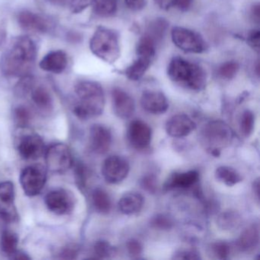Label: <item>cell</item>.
<instances>
[{"instance_id":"1","label":"cell","mask_w":260,"mask_h":260,"mask_svg":"<svg viewBox=\"0 0 260 260\" xmlns=\"http://www.w3.org/2000/svg\"><path fill=\"white\" fill-rule=\"evenodd\" d=\"M36 42L28 36L16 38L10 44L1 59V69L7 77L28 75L37 58Z\"/></svg>"},{"instance_id":"6","label":"cell","mask_w":260,"mask_h":260,"mask_svg":"<svg viewBox=\"0 0 260 260\" xmlns=\"http://www.w3.org/2000/svg\"><path fill=\"white\" fill-rule=\"evenodd\" d=\"M47 169L57 174H63L74 164L72 153L69 147L63 144H55L45 150Z\"/></svg>"},{"instance_id":"50","label":"cell","mask_w":260,"mask_h":260,"mask_svg":"<svg viewBox=\"0 0 260 260\" xmlns=\"http://www.w3.org/2000/svg\"><path fill=\"white\" fill-rule=\"evenodd\" d=\"M253 192L255 194V197H256L257 200H258L259 199V181H258V179H257L254 182Z\"/></svg>"},{"instance_id":"49","label":"cell","mask_w":260,"mask_h":260,"mask_svg":"<svg viewBox=\"0 0 260 260\" xmlns=\"http://www.w3.org/2000/svg\"><path fill=\"white\" fill-rule=\"evenodd\" d=\"M46 1L57 7H64L67 4H69V0H46Z\"/></svg>"},{"instance_id":"16","label":"cell","mask_w":260,"mask_h":260,"mask_svg":"<svg viewBox=\"0 0 260 260\" xmlns=\"http://www.w3.org/2000/svg\"><path fill=\"white\" fill-rule=\"evenodd\" d=\"M114 112L118 118L127 119L133 115L135 103L127 92L120 88H115L112 92Z\"/></svg>"},{"instance_id":"17","label":"cell","mask_w":260,"mask_h":260,"mask_svg":"<svg viewBox=\"0 0 260 260\" xmlns=\"http://www.w3.org/2000/svg\"><path fill=\"white\" fill-rule=\"evenodd\" d=\"M141 104L146 112L153 115L165 113L169 109L167 97L158 91L147 90L143 92Z\"/></svg>"},{"instance_id":"28","label":"cell","mask_w":260,"mask_h":260,"mask_svg":"<svg viewBox=\"0 0 260 260\" xmlns=\"http://www.w3.org/2000/svg\"><path fill=\"white\" fill-rule=\"evenodd\" d=\"M92 5L94 13L101 18L112 17L118 10V0H93Z\"/></svg>"},{"instance_id":"42","label":"cell","mask_w":260,"mask_h":260,"mask_svg":"<svg viewBox=\"0 0 260 260\" xmlns=\"http://www.w3.org/2000/svg\"><path fill=\"white\" fill-rule=\"evenodd\" d=\"M127 252L133 257L138 256L143 252V246L136 239H131L126 243Z\"/></svg>"},{"instance_id":"8","label":"cell","mask_w":260,"mask_h":260,"mask_svg":"<svg viewBox=\"0 0 260 260\" xmlns=\"http://www.w3.org/2000/svg\"><path fill=\"white\" fill-rule=\"evenodd\" d=\"M171 36L174 45L185 52L202 54L207 50V44L203 38L188 28L174 27Z\"/></svg>"},{"instance_id":"48","label":"cell","mask_w":260,"mask_h":260,"mask_svg":"<svg viewBox=\"0 0 260 260\" xmlns=\"http://www.w3.org/2000/svg\"><path fill=\"white\" fill-rule=\"evenodd\" d=\"M10 258H12V259L25 260L30 259V257L28 256V255H27L26 254L24 253V252H19V251H17L16 253L13 254V255L10 257Z\"/></svg>"},{"instance_id":"47","label":"cell","mask_w":260,"mask_h":260,"mask_svg":"<svg viewBox=\"0 0 260 260\" xmlns=\"http://www.w3.org/2000/svg\"><path fill=\"white\" fill-rule=\"evenodd\" d=\"M251 14H252V19L258 23L260 19V8L258 4H255L252 7Z\"/></svg>"},{"instance_id":"12","label":"cell","mask_w":260,"mask_h":260,"mask_svg":"<svg viewBox=\"0 0 260 260\" xmlns=\"http://www.w3.org/2000/svg\"><path fill=\"white\" fill-rule=\"evenodd\" d=\"M130 171L128 162L122 156H111L106 158L102 167V173L105 180L110 184L122 182Z\"/></svg>"},{"instance_id":"14","label":"cell","mask_w":260,"mask_h":260,"mask_svg":"<svg viewBox=\"0 0 260 260\" xmlns=\"http://www.w3.org/2000/svg\"><path fill=\"white\" fill-rule=\"evenodd\" d=\"M112 142L111 131L103 124H95L89 131V144L94 153L99 155L106 154Z\"/></svg>"},{"instance_id":"35","label":"cell","mask_w":260,"mask_h":260,"mask_svg":"<svg viewBox=\"0 0 260 260\" xmlns=\"http://www.w3.org/2000/svg\"><path fill=\"white\" fill-rule=\"evenodd\" d=\"M31 112L28 108L20 106L14 110V118L20 128L26 127L31 120Z\"/></svg>"},{"instance_id":"5","label":"cell","mask_w":260,"mask_h":260,"mask_svg":"<svg viewBox=\"0 0 260 260\" xmlns=\"http://www.w3.org/2000/svg\"><path fill=\"white\" fill-rule=\"evenodd\" d=\"M201 139L211 155L219 156L221 149L231 144L233 132L226 123L217 120L205 125L201 133Z\"/></svg>"},{"instance_id":"41","label":"cell","mask_w":260,"mask_h":260,"mask_svg":"<svg viewBox=\"0 0 260 260\" xmlns=\"http://www.w3.org/2000/svg\"><path fill=\"white\" fill-rule=\"evenodd\" d=\"M141 185L144 190L149 193L156 192L157 185H156V179L153 175L145 176L141 179Z\"/></svg>"},{"instance_id":"7","label":"cell","mask_w":260,"mask_h":260,"mask_svg":"<svg viewBox=\"0 0 260 260\" xmlns=\"http://www.w3.org/2000/svg\"><path fill=\"white\" fill-rule=\"evenodd\" d=\"M21 186L29 197L42 192L47 180V170L41 164H33L25 167L20 174Z\"/></svg>"},{"instance_id":"33","label":"cell","mask_w":260,"mask_h":260,"mask_svg":"<svg viewBox=\"0 0 260 260\" xmlns=\"http://www.w3.org/2000/svg\"><path fill=\"white\" fill-rule=\"evenodd\" d=\"M240 69V65L236 61H228L223 63L219 68L218 74L222 79L232 80L234 78Z\"/></svg>"},{"instance_id":"9","label":"cell","mask_w":260,"mask_h":260,"mask_svg":"<svg viewBox=\"0 0 260 260\" xmlns=\"http://www.w3.org/2000/svg\"><path fill=\"white\" fill-rule=\"evenodd\" d=\"M14 184L10 181L0 183V218L6 223L19 221V215L15 203Z\"/></svg>"},{"instance_id":"25","label":"cell","mask_w":260,"mask_h":260,"mask_svg":"<svg viewBox=\"0 0 260 260\" xmlns=\"http://www.w3.org/2000/svg\"><path fill=\"white\" fill-rule=\"evenodd\" d=\"M33 103L42 111H49L53 107V100L49 91L42 86L33 87L31 91Z\"/></svg>"},{"instance_id":"26","label":"cell","mask_w":260,"mask_h":260,"mask_svg":"<svg viewBox=\"0 0 260 260\" xmlns=\"http://www.w3.org/2000/svg\"><path fill=\"white\" fill-rule=\"evenodd\" d=\"M92 200L97 212L102 214H109L112 208V202L107 191L101 188H95L92 191Z\"/></svg>"},{"instance_id":"10","label":"cell","mask_w":260,"mask_h":260,"mask_svg":"<svg viewBox=\"0 0 260 260\" xmlns=\"http://www.w3.org/2000/svg\"><path fill=\"white\" fill-rule=\"evenodd\" d=\"M18 152L24 159H37L45 154V145L40 135L35 132H25L16 142Z\"/></svg>"},{"instance_id":"27","label":"cell","mask_w":260,"mask_h":260,"mask_svg":"<svg viewBox=\"0 0 260 260\" xmlns=\"http://www.w3.org/2000/svg\"><path fill=\"white\" fill-rule=\"evenodd\" d=\"M241 223V217L235 211H225L219 214L217 224L223 231H233L237 229Z\"/></svg>"},{"instance_id":"2","label":"cell","mask_w":260,"mask_h":260,"mask_svg":"<svg viewBox=\"0 0 260 260\" xmlns=\"http://www.w3.org/2000/svg\"><path fill=\"white\" fill-rule=\"evenodd\" d=\"M74 91L77 100L73 111L77 118L88 120L103 114L106 100L104 91L100 83L83 80L76 85Z\"/></svg>"},{"instance_id":"34","label":"cell","mask_w":260,"mask_h":260,"mask_svg":"<svg viewBox=\"0 0 260 260\" xmlns=\"http://www.w3.org/2000/svg\"><path fill=\"white\" fill-rule=\"evenodd\" d=\"M95 255L100 258H107L115 253V248L106 240H99L94 245Z\"/></svg>"},{"instance_id":"29","label":"cell","mask_w":260,"mask_h":260,"mask_svg":"<svg viewBox=\"0 0 260 260\" xmlns=\"http://www.w3.org/2000/svg\"><path fill=\"white\" fill-rule=\"evenodd\" d=\"M215 177L217 180L230 187L237 185L243 179L237 170H234L232 167H226V166L219 167L216 170Z\"/></svg>"},{"instance_id":"3","label":"cell","mask_w":260,"mask_h":260,"mask_svg":"<svg viewBox=\"0 0 260 260\" xmlns=\"http://www.w3.org/2000/svg\"><path fill=\"white\" fill-rule=\"evenodd\" d=\"M167 74L172 81L189 90L199 92L206 86L207 75L204 68L180 57H174L170 60Z\"/></svg>"},{"instance_id":"32","label":"cell","mask_w":260,"mask_h":260,"mask_svg":"<svg viewBox=\"0 0 260 260\" xmlns=\"http://www.w3.org/2000/svg\"><path fill=\"white\" fill-rule=\"evenodd\" d=\"M255 125V115L250 110H245L240 118V132L243 136L249 138L254 130Z\"/></svg>"},{"instance_id":"4","label":"cell","mask_w":260,"mask_h":260,"mask_svg":"<svg viewBox=\"0 0 260 260\" xmlns=\"http://www.w3.org/2000/svg\"><path fill=\"white\" fill-rule=\"evenodd\" d=\"M89 48L100 60L115 63L121 55L118 33L106 27H99L91 38Z\"/></svg>"},{"instance_id":"23","label":"cell","mask_w":260,"mask_h":260,"mask_svg":"<svg viewBox=\"0 0 260 260\" xmlns=\"http://www.w3.org/2000/svg\"><path fill=\"white\" fill-rule=\"evenodd\" d=\"M168 27V22L165 19L158 18L150 22L144 35L157 45L165 37Z\"/></svg>"},{"instance_id":"30","label":"cell","mask_w":260,"mask_h":260,"mask_svg":"<svg viewBox=\"0 0 260 260\" xmlns=\"http://www.w3.org/2000/svg\"><path fill=\"white\" fill-rule=\"evenodd\" d=\"M19 240V237L16 233L10 231H4L0 238V249L3 253L10 258L18 251Z\"/></svg>"},{"instance_id":"24","label":"cell","mask_w":260,"mask_h":260,"mask_svg":"<svg viewBox=\"0 0 260 260\" xmlns=\"http://www.w3.org/2000/svg\"><path fill=\"white\" fill-rule=\"evenodd\" d=\"M152 60L146 57H138V58L124 71L127 79L132 81H138L142 78L143 76L150 68Z\"/></svg>"},{"instance_id":"31","label":"cell","mask_w":260,"mask_h":260,"mask_svg":"<svg viewBox=\"0 0 260 260\" xmlns=\"http://www.w3.org/2000/svg\"><path fill=\"white\" fill-rule=\"evenodd\" d=\"M156 44L144 35L138 42L137 55L138 57H146L153 60L156 54Z\"/></svg>"},{"instance_id":"18","label":"cell","mask_w":260,"mask_h":260,"mask_svg":"<svg viewBox=\"0 0 260 260\" xmlns=\"http://www.w3.org/2000/svg\"><path fill=\"white\" fill-rule=\"evenodd\" d=\"M17 20L20 28L29 32L44 34L49 28L48 22L42 16L26 10L18 15Z\"/></svg>"},{"instance_id":"38","label":"cell","mask_w":260,"mask_h":260,"mask_svg":"<svg viewBox=\"0 0 260 260\" xmlns=\"http://www.w3.org/2000/svg\"><path fill=\"white\" fill-rule=\"evenodd\" d=\"M34 86V80L29 75L21 77L20 81L16 87V93L19 95H25L31 92Z\"/></svg>"},{"instance_id":"21","label":"cell","mask_w":260,"mask_h":260,"mask_svg":"<svg viewBox=\"0 0 260 260\" xmlns=\"http://www.w3.org/2000/svg\"><path fill=\"white\" fill-rule=\"evenodd\" d=\"M259 242V228L258 224L250 225L240 234L237 241V246L241 252L253 250Z\"/></svg>"},{"instance_id":"20","label":"cell","mask_w":260,"mask_h":260,"mask_svg":"<svg viewBox=\"0 0 260 260\" xmlns=\"http://www.w3.org/2000/svg\"><path fill=\"white\" fill-rule=\"evenodd\" d=\"M199 180V173L196 170H190L184 173H175L172 174L164 184L166 191L188 188L196 185Z\"/></svg>"},{"instance_id":"45","label":"cell","mask_w":260,"mask_h":260,"mask_svg":"<svg viewBox=\"0 0 260 260\" xmlns=\"http://www.w3.org/2000/svg\"><path fill=\"white\" fill-rule=\"evenodd\" d=\"M193 0H175L174 7L181 11H187L191 7Z\"/></svg>"},{"instance_id":"37","label":"cell","mask_w":260,"mask_h":260,"mask_svg":"<svg viewBox=\"0 0 260 260\" xmlns=\"http://www.w3.org/2000/svg\"><path fill=\"white\" fill-rule=\"evenodd\" d=\"M211 250L219 259H226L231 253V248L226 242H216L211 246Z\"/></svg>"},{"instance_id":"15","label":"cell","mask_w":260,"mask_h":260,"mask_svg":"<svg viewBox=\"0 0 260 260\" xmlns=\"http://www.w3.org/2000/svg\"><path fill=\"white\" fill-rule=\"evenodd\" d=\"M196 128V124L185 114H178L170 118L166 124V131L170 137L185 138Z\"/></svg>"},{"instance_id":"43","label":"cell","mask_w":260,"mask_h":260,"mask_svg":"<svg viewBox=\"0 0 260 260\" xmlns=\"http://www.w3.org/2000/svg\"><path fill=\"white\" fill-rule=\"evenodd\" d=\"M124 3L132 11H140L145 7L147 0H124Z\"/></svg>"},{"instance_id":"46","label":"cell","mask_w":260,"mask_h":260,"mask_svg":"<svg viewBox=\"0 0 260 260\" xmlns=\"http://www.w3.org/2000/svg\"><path fill=\"white\" fill-rule=\"evenodd\" d=\"M155 4L164 10H168L174 7L175 0H153Z\"/></svg>"},{"instance_id":"19","label":"cell","mask_w":260,"mask_h":260,"mask_svg":"<svg viewBox=\"0 0 260 260\" xmlns=\"http://www.w3.org/2000/svg\"><path fill=\"white\" fill-rule=\"evenodd\" d=\"M68 55L64 51L57 50L47 54L39 63V68L45 72L60 74L68 68Z\"/></svg>"},{"instance_id":"13","label":"cell","mask_w":260,"mask_h":260,"mask_svg":"<svg viewBox=\"0 0 260 260\" xmlns=\"http://www.w3.org/2000/svg\"><path fill=\"white\" fill-rule=\"evenodd\" d=\"M127 137L134 148L145 150L151 143V127L141 120H135L129 124Z\"/></svg>"},{"instance_id":"36","label":"cell","mask_w":260,"mask_h":260,"mask_svg":"<svg viewBox=\"0 0 260 260\" xmlns=\"http://www.w3.org/2000/svg\"><path fill=\"white\" fill-rule=\"evenodd\" d=\"M150 226L159 231H169L173 226V220L165 214H156L150 220Z\"/></svg>"},{"instance_id":"40","label":"cell","mask_w":260,"mask_h":260,"mask_svg":"<svg viewBox=\"0 0 260 260\" xmlns=\"http://www.w3.org/2000/svg\"><path fill=\"white\" fill-rule=\"evenodd\" d=\"M173 259H185V260H199L201 259L200 255L199 252L190 249H181L174 252L173 256Z\"/></svg>"},{"instance_id":"39","label":"cell","mask_w":260,"mask_h":260,"mask_svg":"<svg viewBox=\"0 0 260 260\" xmlns=\"http://www.w3.org/2000/svg\"><path fill=\"white\" fill-rule=\"evenodd\" d=\"M93 0H69L70 9L73 14H80L92 5Z\"/></svg>"},{"instance_id":"11","label":"cell","mask_w":260,"mask_h":260,"mask_svg":"<svg viewBox=\"0 0 260 260\" xmlns=\"http://www.w3.org/2000/svg\"><path fill=\"white\" fill-rule=\"evenodd\" d=\"M75 202L74 194L64 188L50 191L45 200L48 210L57 215H66L72 212L75 207Z\"/></svg>"},{"instance_id":"22","label":"cell","mask_w":260,"mask_h":260,"mask_svg":"<svg viewBox=\"0 0 260 260\" xmlns=\"http://www.w3.org/2000/svg\"><path fill=\"white\" fill-rule=\"evenodd\" d=\"M144 199L138 192H127L120 199L118 209L125 215H132L141 211L144 206Z\"/></svg>"},{"instance_id":"44","label":"cell","mask_w":260,"mask_h":260,"mask_svg":"<svg viewBox=\"0 0 260 260\" xmlns=\"http://www.w3.org/2000/svg\"><path fill=\"white\" fill-rule=\"evenodd\" d=\"M259 39L260 32L259 30H252L248 36L247 41L249 45L253 48L258 49L259 48Z\"/></svg>"}]
</instances>
